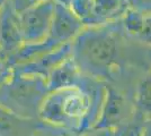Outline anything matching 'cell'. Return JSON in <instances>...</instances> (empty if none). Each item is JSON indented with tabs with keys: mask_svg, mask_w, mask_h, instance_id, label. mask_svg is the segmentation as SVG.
<instances>
[{
	"mask_svg": "<svg viewBox=\"0 0 151 136\" xmlns=\"http://www.w3.org/2000/svg\"><path fill=\"white\" fill-rule=\"evenodd\" d=\"M76 61L94 75H106L117 65L120 41L108 30H89L81 33L73 47Z\"/></svg>",
	"mask_w": 151,
	"mask_h": 136,
	"instance_id": "obj_1",
	"label": "cell"
},
{
	"mask_svg": "<svg viewBox=\"0 0 151 136\" xmlns=\"http://www.w3.org/2000/svg\"><path fill=\"white\" fill-rule=\"evenodd\" d=\"M54 7L55 5L46 1L36 5V7L26 16V33L36 40V42L42 39L51 28Z\"/></svg>",
	"mask_w": 151,
	"mask_h": 136,
	"instance_id": "obj_2",
	"label": "cell"
},
{
	"mask_svg": "<svg viewBox=\"0 0 151 136\" xmlns=\"http://www.w3.org/2000/svg\"><path fill=\"white\" fill-rule=\"evenodd\" d=\"M130 115V104L123 94L115 90H109L107 103L101 117V124L105 126H116L127 120Z\"/></svg>",
	"mask_w": 151,
	"mask_h": 136,
	"instance_id": "obj_3",
	"label": "cell"
},
{
	"mask_svg": "<svg viewBox=\"0 0 151 136\" xmlns=\"http://www.w3.org/2000/svg\"><path fill=\"white\" fill-rule=\"evenodd\" d=\"M80 28L79 22L62 5H55L51 24V33L58 40L71 38Z\"/></svg>",
	"mask_w": 151,
	"mask_h": 136,
	"instance_id": "obj_4",
	"label": "cell"
},
{
	"mask_svg": "<svg viewBox=\"0 0 151 136\" xmlns=\"http://www.w3.org/2000/svg\"><path fill=\"white\" fill-rule=\"evenodd\" d=\"M135 104L142 116L151 118V71L141 79L135 90Z\"/></svg>",
	"mask_w": 151,
	"mask_h": 136,
	"instance_id": "obj_5",
	"label": "cell"
},
{
	"mask_svg": "<svg viewBox=\"0 0 151 136\" xmlns=\"http://www.w3.org/2000/svg\"><path fill=\"white\" fill-rule=\"evenodd\" d=\"M135 38L139 39L145 44L151 45V14L149 15H143L141 25L139 31L135 34Z\"/></svg>",
	"mask_w": 151,
	"mask_h": 136,
	"instance_id": "obj_6",
	"label": "cell"
},
{
	"mask_svg": "<svg viewBox=\"0 0 151 136\" xmlns=\"http://www.w3.org/2000/svg\"><path fill=\"white\" fill-rule=\"evenodd\" d=\"M141 136H151V118H148V120L143 124L141 128Z\"/></svg>",
	"mask_w": 151,
	"mask_h": 136,
	"instance_id": "obj_7",
	"label": "cell"
},
{
	"mask_svg": "<svg viewBox=\"0 0 151 136\" xmlns=\"http://www.w3.org/2000/svg\"><path fill=\"white\" fill-rule=\"evenodd\" d=\"M122 136H141V128H138V127L131 128L127 132H125Z\"/></svg>",
	"mask_w": 151,
	"mask_h": 136,
	"instance_id": "obj_8",
	"label": "cell"
}]
</instances>
